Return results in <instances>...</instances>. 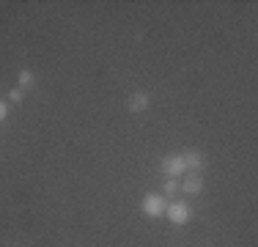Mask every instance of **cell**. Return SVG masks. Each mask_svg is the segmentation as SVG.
<instances>
[{
    "instance_id": "cell-1",
    "label": "cell",
    "mask_w": 258,
    "mask_h": 247,
    "mask_svg": "<svg viewBox=\"0 0 258 247\" xmlns=\"http://www.w3.org/2000/svg\"><path fill=\"white\" fill-rule=\"evenodd\" d=\"M140 206H143V214H149V217H159V214H165L168 198H165L162 193H146Z\"/></svg>"
},
{
    "instance_id": "cell-2",
    "label": "cell",
    "mask_w": 258,
    "mask_h": 247,
    "mask_svg": "<svg viewBox=\"0 0 258 247\" xmlns=\"http://www.w3.org/2000/svg\"><path fill=\"white\" fill-rule=\"evenodd\" d=\"M165 214H168V220L173 222V225H184V222L192 217V212H189V206L184 201H168Z\"/></svg>"
},
{
    "instance_id": "cell-3",
    "label": "cell",
    "mask_w": 258,
    "mask_h": 247,
    "mask_svg": "<svg viewBox=\"0 0 258 247\" xmlns=\"http://www.w3.org/2000/svg\"><path fill=\"white\" fill-rule=\"evenodd\" d=\"M159 170H162L165 178H181L184 173V162H181V154H170V157H165L162 162H159Z\"/></svg>"
},
{
    "instance_id": "cell-4",
    "label": "cell",
    "mask_w": 258,
    "mask_h": 247,
    "mask_svg": "<svg viewBox=\"0 0 258 247\" xmlns=\"http://www.w3.org/2000/svg\"><path fill=\"white\" fill-rule=\"evenodd\" d=\"M179 190H181L184 195H198L201 190H204V181H201L198 173H187V176H184V181L179 184Z\"/></svg>"
},
{
    "instance_id": "cell-5",
    "label": "cell",
    "mask_w": 258,
    "mask_h": 247,
    "mask_svg": "<svg viewBox=\"0 0 258 247\" xmlns=\"http://www.w3.org/2000/svg\"><path fill=\"white\" fill-rule=\"evenodd\" d=\"M181 162H184V170L187 173H198L201 168H204V154L201 151H187V154H181Z\"/></svg>"
},
{
    "instance_id": "cell-6",
    "label": "cell",
    "mask_w": 258,
    "mask_h": 247,
    "mask_svg": "<svg viewBox=\"0 0 258 247\" xmlns=\"http://www.w3.org/2000/svg\"><path fill=\"white\" fill-rule=\"evenodd\" d=\"M146 107H149V94H143V91L132 94V99H129V110H132V113H143Z\"/></svg>"
},
{
    "instance_id": "cell-7",
    "label": "cell",
    "mask_w": 258,
    "mask_h": 247,
    "mask_svg": "<svg viewBox=\"0 0 258 247\" xmlns=\"http://www.w3.org/2000/svg\"><path fill=\"white\" fill-rule=\"evenodd\" d=\"M33 83H36L33 72L22 69V72H20V80H17V88H20V91H28V88H30V85H33Z\"/></svg>"
},
{
    "instance_id": "cell-8",
    "label": "cell",
    "mask_w": 258,
    "mask_h": 247,
    "mask_svg": "<svg viewBox=\"0 0 258 247\" xmlns=\"http://www.w3.org/2000/svg\"><path fill=\"white\" fill-rule=\"evenodd\" d=\"M176 190H179V178H168V181H165V187H162V195L165 198H173Z\"/></svg>"
},
{
    "instance_id": "cell-9",
    "label": "cell",
    "mask_w": 258,
    "mask_h": 247,
    "mask_svg": "<svg viewBox=\"0 0 258 247\" xmlns=\"http://www.w3.org/2000/svg\"><path fill=\"white\" fill-rule=\"evenodd\" d=\"M22 96H25V91H20V88H11L9 91V102H20Z\"/></svg>"
},
{
    "instance_id": "cell-10",
    "label": "cell",
    "mask_w": 258,
    "mask_h": 247,
    "mask_svg": "<svg viewBox=\"0 0 258 247\" xmlns=\"http://www.w3.org/2000/svg\"><path fill=\"white\" fill-rule=\"evenodd\" d=\"M6 115H9V104L0 102V121H6Z\"/></svg>"
}]
</instances>
